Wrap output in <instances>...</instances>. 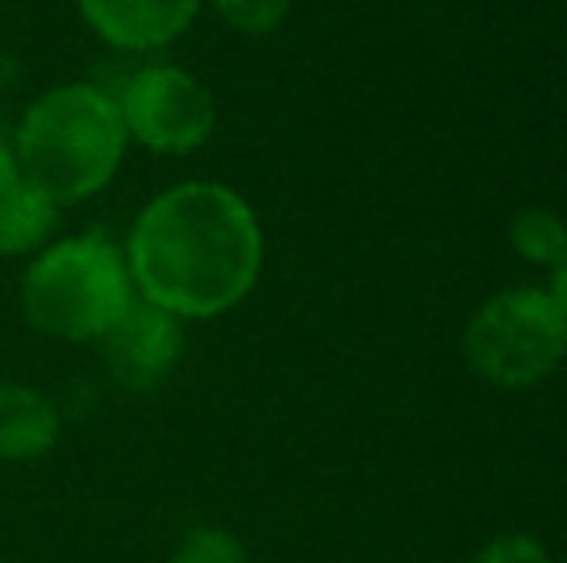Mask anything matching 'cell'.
Wrapping results in <instances>:
<instances>
[{
  "label": "cell",
  "instance_id": "cell-15",
  "mask_svg": "<svg viewBox=\"0 0 567 563\" xmlns=\"http://www.w3.org/2000/svg\"><path fill=\"white\" fill-rule=\"evenodd\" d=\"M0 563H4V560H0Z\"/></svg>",
  "mask_w": 567,
  "mask_h": 563
},
{
  "label": "cell",
  "instance_id": "cell-6",
  "mask_svg": "<svg viewBox=\"0 0 567 563\" xmlns=\"http://www.w3.org/2000/svg\"><path fill=\"white\" fill-rule=\"evenodd\" d=\"M101 344H105L109 375L124 390L147 394L155 386H163L171 378V371L178 367L186 332H182V316L166 313L163 305L135 293V301L101 336Z\"/></svg>",
  "mask_w": 567,
  "mask_h": 563
},
{
  "label": "cell",
  "instance_id": "cell-9",
  "mask_svg": "<svg viewBox=\"0 0 567 563\" xmlns=\"http://www.w3.org/2000/svg\"><path fill=\"white\" fill-rule=\"evenodd\" d=\"M59 409L47 394L0 383V463H31L59 444Z\"/></svg>",
  "mask_w": 567,
  "mask_h": 563
},
{
  "label": "cell",
  "instance_id": "cell-11",
  "mask_svg": "<svg viewBox=\"0 0 567 563\" xmlns=\"http://www.w3.org/2000/svg\"><path fill=\"white\" fill-rule=\"evenodd\" d=\"M213 12L244 35H267L286 20L293 0H209Z\"/></svg>",
  "mask_w": 567,
  "mask_h": 563
},
{
  "label": "cell",
  "instance_id": "cell-1",
  "mask_svg": "<svg viewBox=\"0 0 567 563\" xmlns=\"http://www.w3.org/2000/svg\"><path fill=\"white\" fill-rule=\"evenodd\" d=\"M124 259L140 298L182 321H209L255 290L262 232L236 189L220 181H182L140 209Z\"/></svg>",
  "mask_w": 567,
  "mask_h": 563
},
{
  "label": "cell",
  "instance_id": "cell-3",
  "mask_svg": "<svg viewBox=\"0 0 567 563\" xmlns=\"http://www.w3.org/2000/svg\"><path fill=\"white\" fill-rule=\"evenodd\" d=\"M23 316L35 332L70 344L101 340L135 301L127 259L105 236H70L35 256L23 274Z\"/></svg>",
  "mask_w": 567,
  "mask_h": 563
},
{
  "label": "cell",
  "instance_id": "cell-8",
  "mask_svg": "<svg viewBox=\"0 0 567 563\" xmlns=\"http://www.w3.org/2000/svg\"><path fill=\"white\" fill-rule=\"evenodd\" d=\"M59 217V205L28 181V174L16 163V150L0 139V256H23L47 243Z\"/></svg>",
  "mask_w": 567,
  "mask_h": 563
},
{
  "label": "cell",
  "instance_id": "cell-4",
  "mask_svg": "<svg viewBox=\"0 0 567 563\" xmlns=\"http://www.w3.org/2000/svg\"><path fill=\"white\" fill-rule=\"evenodd\" d=\"M463 359L502 390L545 383L567 359V313L537 285L498 293L463 329Z\"/></svg>",
  "mask_w": 567,
  "mask_h": 563
},
{
  "label": "cell",
  "instance_id": "cell-10",
  "mask_svg": "<svg viewBox=\"0 0 567 563\" xmlns=\"http://www.w3.org/2000/svg\"><path fill=\"white\" fill-rule=\"evenodd\" d=\"M509 240L522 259L537 267H556L567 251V225L548 209H525L509 225Z\"/></svg>",
  "mask_w": 567,
  "mask_h": 563
},
{
  "label": "cell",
  "instance_id": "cell-2",
  "mask_svg": "<svg viewBox=\"0 0 567 563\" xmlns=\"http://www.w3.org/2000/svg\"><path fill=\"white\" fill-rule=\"evenodd\" d=\"M12 150L28 181H35L59 209H70L97 197L116 178L127 128L113 93L70 82L31 101Z\"/></svg>",
  "mask_w": 567,
  "mask_h": 563
},
{
  "label": "cell",
  "instance_id": "cell-5",
  "mask_svg": "<svg viewBox=\"0 0 567 563\" xmlns=\"http://www.w3.org/2000/svg\"><path fill=\"white\" fill-rule=\"evenodd\" d=\"M116 108L127 139L155 155H189L217 128V101L209 85L178 66H143L120 85Z\"/></svg>",
  "mask_w": 567,
  "mask_h": 563
},
{
  "label": "cell",
  "instance_id": "cell-13",
  "mask_svg": "<svg viewBox=\"0 0 567 563\" xmlns=\"http://www.w3.org/2000/svg\"><path fill=\"white\" fill-rule=\"evenodd\" d=\"M475 563H553L548 560V549L537 541V536L525 533H509L491 541L483 552L475 556Z\"/></svg>",
  "mask_w": 567,
  "mask_h": 563
},
{
  "label": "cell",
  "instance_id": "cell-12",
  "mask_svg": "<svg viewBox=\"0 0 567 563\" xmlns=\"http://www.w3.org/2000/svg\"><path fill=\"white\" fill-rule=\"evenodd\" d=\"M171 563H247V552L228 529H194L182 536Z\"/></svg>",
  "mask_w": 567,
  "mask_h": 563
},
{
  "label": "cell",
  "instance_id": "cell-7",
  "mask_svg": "<svg viewBox=\"0 0 567 563\" xmlns=\"http://www.w3.org/2000/svg\"><path fill=\"white\" fill-rule=\"evenodd\" d=\"M205 0H78L85 23L116 51H158L197 20Z\"/></svg>",
  "mask_w": 567,
  "mask_h": 563
},
{
  "label": "cell",
  "instance_id": "cell-14",
  "mask_svg": "<svg viewBox=\"0 0 567 563\" xmlns=\"http://www.w3.org/2000/svg\"><path fill=\"white\" fill-rule=\"evenodd\" d=\"M548 293H553V298L560 301V309L567 313V251L560 256V263L553 267V290H548Z\"/></svg>",
  "mask_w": 567,
  "mask_h": 563
}]
</instances>
